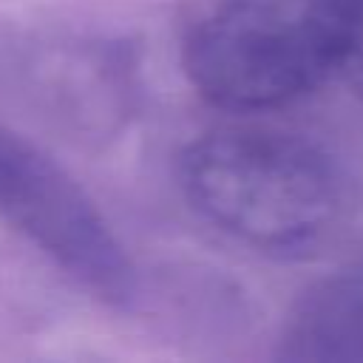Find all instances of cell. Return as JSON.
Here are the masks:
<instances>
[{"mask_svg": "<svg viewBox=\"0 0 363 363\" xmlns=\"http://www.w3.org/2000/svg\"><path fill=\"white\" fill-rule=\"evenodd\" d=\"M0 218L108 301L133 289V267L85 190L40 147L0 125Z\"/></svg>", "mask_w": 363, "mask_h": 363, "instance_id": "3", "label": "cell"}, {"mask_svg": "<svg viewBox=\"0 0 363 363\" xmlns=\"http://www.w3.org/2000/svg\"><path fill=\"white\" fill-rule=\"evenodd\" d=\"M190 204L224 233L264 250H306L340 213L329 162L295 136L224 128L182 156Z\"/></svg>", "mask_w": 363, "mask_h": 363, "instance_id": "1", "label": "cell"}, {"mask_svg": "<svg viewBox=\"0 0 363 363\" xmlns=\"http://www.w3.org/2000/svg\"><path fill=\"white\" fill-rule=\"evenodd\" d=\"M289 357L363 360V272L309 295L286 335Z\"/></svg>", "mask_w": 363, "mask_h": 363, "instance_id": "4", "label": "cell"}, {"mask_svg": "<svg viewBox=\"0 0 363 363\" xmlns=\"http://www.w3.org/2000/svg\"><path fill=\"white\" fill-rule=\"evenodd\" d=\"M352 9L354 0H216L190 31L187 74L213 105H281L340 68Z\"/></svg>", "mask_w": 363, "mask_h": 363, "instance_id": "2", "label": "cell"}, {"mask_svg": "<svg viewBox=\"0 0 363 363\" xmlns=\"http://www.w3.org/2000/svg\"><path fill=\"white\" fill-rule=\"evenodd\" d=\"M340 71L346 82L363 96V0H354L352 17H349V31L340 54Z\"/></svg>", "mask_w": 363, "mask_h": 363, "instance_id": "5", "label": "cell"}]
</instances>
